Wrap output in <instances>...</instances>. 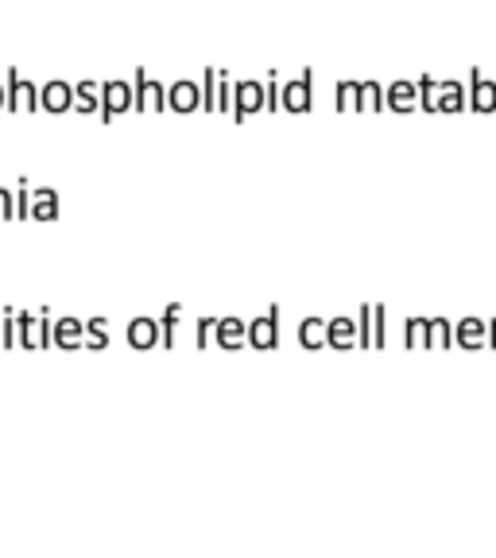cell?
I'll use <instances>...</instances> for the list:
<instances>
[{
    "instance_id": "obj_1",
    "label": "cell",
    "mask_w": 496,
    "mask_h": 558,
    "mask_svg": "<svg viewBox=\"0 0 496 558\" xmlns=\"http://www.w3.org/2000/svg\"><path fill=\"white\" fill-rule=\"evenodd\" d=\"M249 341H253V345H276V311H271L268 314V323H264V318H261V323H256L253 326V333H249Z\"/></svg>"
},
{
    "instance_id": "obj_2",
    "label": "cell",
    "mask_w": 496,
    "mask_h": 558,
    "mask_svg": "<svg viewBox=\"0 0 496 558\" xmlns=\"http://www.w3.org/2000/svg\"><path fill=\"white\" fill-rule=\"evenodd\" d=\"M129 338H132V345H140V349H148L152 341H156V326L144 318V323H132V330H129Z\"/></svg>"
},
{
    "instance_id": "obj_3",
    "label": "cell",
    "mask_w": 496,
    "mask_h": 558,
    "mask_svg": "<svg viewBox=\"0 0 496 558\" xmlns=\"http://www.w3.org/2000/svg\"><path fill=\"white\" fill-rule=\"evenodd\" d=\"M306 94H311V74H303V82L288 89V109H306V105H311Z\"/></svg>"
},
{
    "instance_id": "obj_4",
    "label": "cell",
    "mask_w": 496,
    "mask_h": 558,
    "mask_svg": "<svg viewBox=\"0 0 496 558\" xmlns=\"http://www.w3.org/2000/svg\"><path fill=\"white\" fill-rule=\"evenodd\" d=\"M124 101H129V89L121 82H113V86L105 89V117H109V109H121Z\"/></svg>"
},
{
    "instance_id": "obj_5",
    "label": "cell",
    "mask_w": 496,
    "mask_h": 558,
    "mask_svg": "<svg viewBox=\"0 0 496 558\" xmlns=\"http://www.w3.org/2000/svg\"><path fill=\"white\" fill-rule=\"evenodd\" d=\"M473 105H477V109H488V105H493V86H488V82H477V97H473Z\"/></svg>"
},
{
    "instance_id": "obj_6",
    "label": "cell",
    "mask_w": 496,
    "mask_h": 558,
    "mask_svg": "<svg viewBox=\"0 0 496 558\" xmlns=\"http://www.w3.org/2000/svg\"><path fill=\"white\" fill-rule=\"evenodd\" d=\"M191 101H194V89L191 86H174V105H183V109H186Z\"/></svg>"
}]
</instances>
